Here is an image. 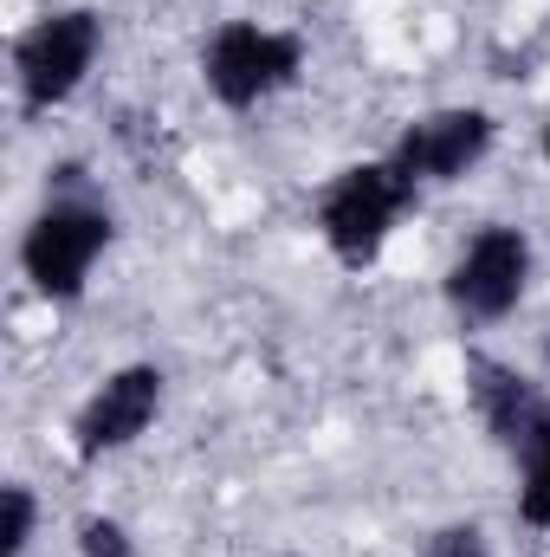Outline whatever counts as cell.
Returning <instances> with one entry per match:
<instances>
[{"instance_id": "7", "label": "cell", "mask_w": 550, "mask_h": 557, "mask_svg": "<svg viewBox=\"0 0 550 557\" xmlns=\"http://www.w3.org/2000/svg\"><path fill=\"white\" fill-rule=\"evenodd\" d=\"M162 396H168V376H162L155 363H124V370H111V376L85 396V409L72 416V454L91 467V460H104V454L137 447L142 434L155 428V416H162Z\"/></svg>"}, {"instance_id": "13", "label": "cell", "mask_w": 550, "mask_h": 557, "mask_svg": "<svg viewBox=\"0 0 550 557\" xmlns=\"http://www.w3.org/2000/svg\"><path fill=\"white\" fill-rule=\"evenodd\" d=\"M538 149H545V169H550V117H545V137H538Z\"/></svg>"}, {"instance_id": "5", "label": "cell", "mask_w": 550, "mask_h": 557, "mask_svg": "<svg viewBox=\"0 0 550 557\" xmlns=\"http://www.w3.org/2000/svg\"><path fill=\"white\" fill-rule=\"evenodd\" d=\"M532 267H538V253H532V234L525 227H512V221H486L460 253H453V267H447V311L466 324V331H486V324H499V318H512L518 305H525V292H532Z\"/></svg>"}, {"instance_id": "14", "label": "cell", "mask_w": 550, "mask_h": 557, "mask_svg": "<svg viewBox=\"0 0 550 557\" xmlns=\"http://www.w3.org/2000/svg\"><path fill=\"white\" fill-rule=\"evenodd\" d=\"M545 370H550V337H545Z\"/></svg>"}, {"instance_id": "11", "label": "cell", "mask_w": 550, "mask_h": 557, "mask_svg": "<svg viewBox=\"0 0 550 557\" xmlns=\"http://www.w3.org/2000/svg\"><path fill=\"white\" fill-rule=\"evenodd\" d=\"M78 557H137L130 525H124V519H111V512L78 519Z\"/></svg>"}, {"instance_id": "6", "label": "cell", "mask_w": 550, "mask_h": 557, "mask_svg": "<svg viewBox=\"0 0 550 557\" xmlns=\"http://www.w3.org/2000/svg\"><path fill=\"white\" fill-rule=\"evenodd\" d=\"M499 143V117L486 104H440L427 117H414L409 131L396 137L389 162L409 175L414 188H447L460 175H473Z\"/></svg>"}, {"instance_id": "10", "label": "cell", "mask_w": 550, "mask_h": 557, "mask_svg": "<svg viewBox=\"0 0 550 557\" xmlns=\"http://www.w3.org/2000/svg\"><path fill=\"white\" fill-rule=\"evenodd\" d=\"M33 532H39V493L26 480H7L0 486V557H26Z\"/></svg>"}, {"instance_id": "1", "label": "cell", "mask_w": 550, "mask_h": 557, "mask_svg": "<svg viewBox=\"0 0 550 557\" xmlns=\"http://www.w3.org/2000/svg\"><path fill=\"white\" fill-rule=\"evenodd\" d=\"M111 240H117L111 208L78 182V169H59V188L39 201V214L20 234V273L46 305H78Z\"/></svg>"}, {"instance_id": "15", "label": "cell", "mask_w": 550, "mask_h": 557, "mask_svg": "<svg viewBox=\"0 0 550 557\" xmlns=\"http://www.w3.org/2000/svg\"><path fill=\"white\" fill-rule=\"evenodd\" d=\"M278 557H298V552H278Z\"/></svg>"}, {"instance_id": "3", "label": "cell", "mask_w": 550, "mask_h": 557, "mask_svg": "<svg viewBox=\"0 0 550 557\" xmlns=\"http://www.w3.org/2000/svg\"><path fill=\"white\" fill-rule=\"evenodd\" d=\"M304 78V39L266 20H221L201 46V85L221 111H260Z\"/></svg>"}, {"instance_id": "4", "label": "cell", "mask_w": 550, "mask_h": 557, "mask_svg": "<svg viewBox=\"0 0 550 557\" xmlns=\"http://www.w3.org/2000/svg\"><path fill=\"white\" fill-rule=\"evenodd\" d=\"M104 52V13L98 7H59L39 13L20 39H13V85H20V111L46 117L59 104H72L91 78Z\"/></svg>"}, {"instance_id": "12", "label": "cell", "mask_w": 550, "mask_h": 557, "mask_svg": "<svg viewBox=\"0 0 550 557\" xmlns=\"http://www.w3.org/2000/svg\"><path fill=\"white\" fill-rule=\"evenodd\" d=\"M421 557H492V539H486V525H479V519H453V525L427 532Z\"/></svg>"}, {"instance_id": "8", "label": "cell", "mask_w": 550, "mask_h": 557, "mask_svg": "<svg viewBox=\"0 0 550 557\" xmlns=\"http://www.w3.org/2000/svg\"><path fill=\"white\" fill-rule=\"evenodd\" d=\"M466 403H473V416L479 428L505 447V454H518L525 447V434H532V421L545 416V389L518 370V363H505V357H486V350H466Z\"/></svg>"}, {"instance_id": "9", "label": "cell", "mask_w": 550, "mask_h": 557, "mask_svg": "<svg viewBox=\"0 0 550 557\" xmlns=\"http://www.w3.org/2000/svg\"><path fill=\"white\" fill-rule=\"evenodd\" d=\"M512 460H518V525L550 532V403L545 416L532 421V434H525V447Z\"/></svg>"}, {"instance_id": "2", "label": "cell", "mask_w": 550, "mask_h": 557, "mask_svg": "<svg viewBox=\"0 0 550 557\" xmlns=\"http://www.w3.org/2000/svg\"><path fill=\"white\" fill-rule=\"evenodd\" d=\"M414 201H421V188H414L389 156L337 169V175L324 182V195H317V234H324L330 260L350 267V273L376 267L383 247L396 240V227L409 221Z\"/></svg>"}]
</instances>
